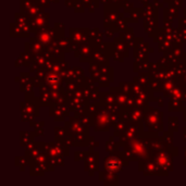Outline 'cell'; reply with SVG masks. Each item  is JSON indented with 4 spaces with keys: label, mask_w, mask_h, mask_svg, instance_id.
<instances>
[{
    "label": "cell",
    "mask_w": 186,
    "mask_h": 186,
    "mask_svg": "<svg viewBox=\"0 0 186 186\" xmlns=\"http://www.w3.org/2000/svg\"><path fill=\"white\" fill-rule=\"evenodd\" d=\"M120 168V161L116 158H112L107 161V169L109 171H118Z\"/></svg>",
    "instance_id": "obj_1"
},
{
    "label": "cell",
    "mask_w": 186,
    "mask_h": 186,
    "mask_svg": "<svg viewBox=\"0 0 186 186\" xmlns=\"http://www.w3.org/2000/svg\"><path fill=\"white\" fill-rule=\"evenodd\" d=\"M57 80H58V79H57V76H54V77H50V79H48V81H57Z\"/></svg>",
    "instance_id": "obj_2"
}]
</instances>
